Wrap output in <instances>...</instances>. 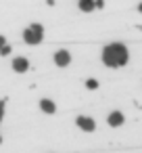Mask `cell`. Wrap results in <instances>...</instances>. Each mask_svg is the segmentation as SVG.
Returning <instances> with one entry per match:
<instances>
[{"label":"cell","mask_w":142,"mask_h":153,"mask_svg":"<svg viewBox=\"0 0 142 153\" xmlns=\"http://www.w3.org/2000/svg\"><path fill=\"white\" fill-rule=\"evenodd\" d=\"M127 59H129L127 48L119 42H113V44L102 48V61L107 67H123L127 63Z\"/></svg>","instance_id":"6da1fadb"},{"label":"cell","mask_w":142,"mask_h":153,"mask_svg":"<svg viewBox=\"0 0 142 153\" xmlns=\"http://www.w3.org/2000/svg\"><path fill=\"white\" fill-rule=\"evenodd\" d=\"M42 38H44V27H42L40 23H34L32 27H27V30L23 32V40H25L27 44H40Z\"/></svg>","instance_id":"7a4b0ae2"},{"label":"cell","mask_w":142,"mask_h":153,"mask_svg":"<svg viewBox=\"0 0 142 153\" xmlns=\"http://www.w3.org/2000/svg\"><path fill=\"white\" fill-rule=\"evenodd\" d=\"M75 124H77V128H82L84 132H92V130L96 128V122H94L92 117H88V115H79V117L75 120Z\"/></svg>","instance_id":"3957f363"},{"label":"cell","mask_w":142,"mask_h":153,"mask_svg":"<svg viewBox=\"0 0 142 153\" xmlns=\"http://www.w3.org/2000/svg\"><path fill=\"white\" fill-rule=\"evenodd\" d=\"M54 63H57V67H67L69 63H71V55H69V51H57L54 53Z\"/></svg>","instance_id":"277c9868"},{"label":"cell","mask_w":142,"mask_h":153,"mask_svg":"<svg viewBox=\"0 0 142 153\" xmlns=\"http://www.w3.org/2000/svg\"><path fill=\"white\" fill-rule=\"evenodd\" d=\"M13 69H15L17 74H23V71L29 69V61H27L25 57H17V59L13 61Z\"/></svg>","instance_id":"5b68a950"},{"label":"cell","mask_w":142,"mask_h":153,"mask_svg":"<svg viewBox=\"0 0 142 153\" xmlns=\"http://www.w3.org/2000/svg\"><path fill=\"white\" fill-rule=\"evenodd\" d=\"M107 122H109V126L117 128V126H121V124H123V113H121V111H113V113L107 117Z\"/></svg>","instance_id":"8992f818"},{"label":"cell","mask_w":142,"mask_h":153,"mask_svg":"<svg viewBox=\"0 0 142 153\" xmlns=\"http://www.w3.org/2000/svg\"><path fill=\"white\" fill-rule=\"evenodd\" d=\"M40 109H42L44 113H54V111H57V105H54L50 99H42V101H40Z\"/></svg>","instance_id":"52a82bcc"},{"label":"cell","mask_w":142,"mask_h":153,"mask_svg":"<svg viewBox=\"0 0 142 153\" xmlns=\"http://www.w3.org/2000/svg\"><path fill=\"white\" fill-rule=\"evenodd\" d=\"M94 7H96V0H79V9L84 13H90Z\"/></svg>","instance_id":"ba28073f"},{"label":"cell","mask_w":142,"mask_h":153,"mask_svg":"<svg viewBox=\"0 0 142 153\" xmlns=\"http://www.w3.org/2000/svg\"><path fill=\"white\" fill-rule=\"evenodd\" d=\"M86 86H88L90 90H96V88H98V82H96V80H86Z\"/></svg>","instance_id":"9c48e42d"},{"label":"cell","mask_w":142,"mask_h":153,"mask_svg":"<svg viewBox=\"0 0 142 153\" xmlns=\"http://www.w3.org/2000/svg\"><path fill=\"white\" fill-rule=\"evenodd\" d=\"M9 53H11V46H9V44H7V46H2V48H0V55H2V57H7Z\"/></svg>","instance_id":"30bf717a"},{"label":"cell","mask_w":142,"mask_h":153,"mask_svg":"<svg viewBox=\"0 0 142 153\" xmlns=\"http://www.w3.org/2000/svg\"><path fill=\"white\" fill-rule=\"evenodd\" d=\"M2 46H7V42H4V38H2V36H0V48H2Z\"/></svg>","instance_id":"8fae6325"},{"label":"cell","mask_w":142,"mask_h":153,"mask_svg":"<svg viewBox=\"0 0 142 153\" xmlns=\"http://www.w3.org/2000/svg\"><path fill=\"white\" fill-rule=\"evenodd\" d=\"M138 11H140V13H142V2H140V4H138Z\"/></svg>","instance_id":"7c38bea8"}]
</instances>
